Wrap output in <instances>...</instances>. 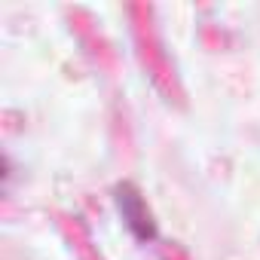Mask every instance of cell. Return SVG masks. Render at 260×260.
Instances as JSON below:
<instances>
[{"instance_id": "obj_1", "label": "cell", "mask_w": 260, "mask_h": 260, "mask_svg": "<svg viewBox=\"0 0 260 260\" xmlns=\"http://www.w3.org/2000/svg\"><path fill=\"white\" fill-rule=\"evenodd\" d=\"M116 208L125 220V226L132 230L135 239L147 242V239H156V223H153V214L147 208V202L141 199V193L132 187V184H119L116 187Z\"/></svg>"}]
</instances>
